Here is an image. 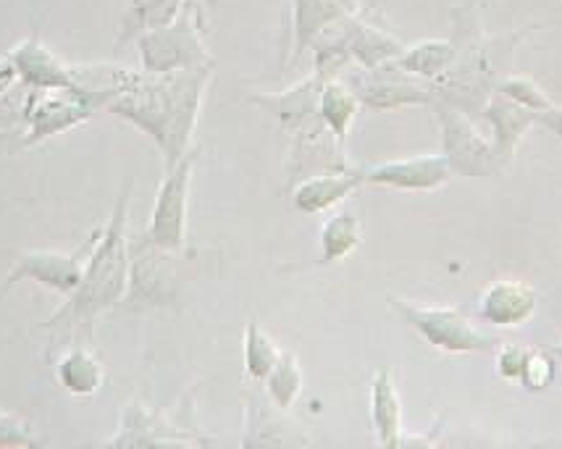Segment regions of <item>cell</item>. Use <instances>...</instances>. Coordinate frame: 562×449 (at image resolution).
<instances>
[{"label": "cell", "instance_id": "cell-5", "mask_svg": "<svg viewBox=\"0 0 562 449\" xmlns=\"http://www.w3.org/2000/svg\"><path fill=\"white\" fill-rule=\"evenodd\" d=\"M394 307L407 318V324L424 334L428 345L439 347L447 352H471L490 345V339L471 326L460 311L452 307H418L407 305L403 300H392Z\"/></svg>", "mask_w": 562, "mask_h": 449}, {"label": "cell", "instance_id": "cell-8", "mask_svg": "<svg viewBox=\"0 0 562 449\" xmlns=\"http://www.w3.org/2000/svg\"><path fill=\"white\" fill-rule=\"evenodd\" d=\"M9 56L16 64L19 79L30 85L32 90H77L69 66L58 61L37 37L24 40Z\"/></svg>", "mask_w": 562, "mask_h": 449}, {"label": "cell", "instance_id": "cell-16", "mask_svg": "<svg viewBox=\"0 0 562 449\" xmlns=\"http://www.w3.org/2000/svg\"><path fill=\"white\" fill-rule=\"evenodd\" d=\"M266 386H269L271 400L277 402L281 411L292 407V402L303 392V373H300L297 360L290 352H281L277 366L271 368V373L266 377Z\"/></svg>", "mask_w": 562, "mask_h": 449}, {"label": "cell", "instance_id": "cell-6", "mask_svg": "<svg viewBox=\"0 0 562 449\" xmlns=\"http://www.w3.org/2000/svg\"><path fill=\"white\" fill-rule=\"evenodd\" d=\"M24 113L30 122L26 143L32 145L87 122L92 116V105L77 90H32Z\"/></svg>", "mask_w": 562, "mask_h": 449}, {"label": "cell", "instance_id": "cell-3", "mask_svg": "<svg viewBox=\"0 0 562 449\" xmlns=\"http://www.w3.org/2000/svg\"><path fill=\"white\" fill-rule=\"evenodd\" d=\"M192 158L179 160L169 177L160 184L156 205H153L147 239L164 252H173L184 245L187 232V192H190Z\"/></svg>", "mask_w": 562, "mask_h": 449}, {"label": "cell", "instance_id": "cell-11", "mask_svg": "<svg viewBox=\"0 0 562 449\" xmlns=\"http://www.w3.org/2000/svg\"><path fill=\"white\" fill-rule=\"evenodd\" d=\"M355 9V0H294V35L297 53L326 32L334 22L347 16Z\"/></svg>", "mask_w": 562, "mask_h": 449}, {"label": "cell", "instance_id": "cell-15", "mask_svg": "<svg viewBox=\"0 0 562 449\" xmlns=\"http://www.w3.org/2000/svg\"><path fill=\"white\" fill-rule=\"evenodd\" d=\"M318 111L321 116H324L326 126L334 132V137L342 143L347 137V130H350L355 113H358V98H355L350 87H345L342 82H329L321 87Z\"/></svg>", "mask_w": 562, "mask_h": 449}, {"label": "cell", "instance_id": "cell-1", "mask_svg": "<svg viewBox=\"0 0 562 449\" xmlns=\"http://www.w3.org/2000/svg\"><path fill=\"white\" fill-rule=\"evenodd\" d=\"M200 90H203L200 77H171L156 85H147L135 77L109 105L116 116L130 119L132 124L150 134L166 150L173 169L182 158L184 143L195 124Z\"/></svg>", "mask_w": 562, "mask_h": 449}, {"label": "cell", "instance_id": "cell-9", "mask_svg": "<svg viewBox=\"0 0 562 449\" xmlns=\"http://www.w3.org/2000/svg\"><path fill=\"white\" fill-rule=\"evenodd\" d=\"M533 311V292L518 281H497L481 298V316L490 324L515 326Z\"/></svg>", "mask_w": 562, "mask_h": 449}, {"label": "cell", "instance_id": "cell-4", "mask_svg": "<svg viewBox=\"0 0 562 449\" xmlns=\"http://www.w3.org/2000/svg\"><path fill=\"white\" fill-rule=\"evenodd\" d=\"M98 232L92 234L90 243L74 252H61V250H26L16 258L13 263L9 279H5V290L19 281H37V284L50 287V290L61 292V294H74V290L79 287L85 273V263H87V250L95 245Z\"/></svg>", "mask_w": 562, "mask_h": 449}, {"label": "cell", "instance_id": "cell-7", "mask_svg": "<svg viewBox=\"0 0 562 449\" xmlns=\"http://www.w3.org/2000/svg\"><path fill=\"white\" fill-rule=\"evenodd\" d=\"M450 179V164L447 158H411L379 164L363 173V182L394 187V190H437Z\"/></svg>", "mask_w": 562, "mask_h": 449}, {"label": "cell", "instance_id": "cell-19", "mask_svg": "<svg viewBox=\"0 0 562 449\" xmlns=\"http://www.w3.org/2000/svg\"><path fill=\"white\" fill-rule=\"evenodd\" d=\"M40 439L32 434L30 424L11 415L9 411H0V447H37Z\"/></svg>", "mask_w": 562, "mask_h": 449}, {"label": "cell", "instance_id": "cell-13", "mask_svg": "<svg viewBox=\"0 0 562 449\" xmlns=\"http://www.w3.org/2000/svg\"><path fill=\"white\" fill-rule=\"evenodd\" d=\"M371 415L376 426L379 439L384 447L400 445V431H403V411H400V397L394 392V381L390 371H381L373 379L371 389Z\"/></svg>", "mask_w": 562, "mask_h": 449}, {"label": "cell", "instance_id": "cell-12", "mask_svg": "<svg viewBox=\"0 0 562 449\" xmlns=\"http://www.w3.org/2000/svg\"><path fill=\"white\" fill-rule=\"evenodd\" d=\"M56 377L61 381L66 392L74 394V397H92V394L100 392L105 381V371L100 366V360L85 347H74L58 360Z\"/></svg>", "mask_w": 562, "mask_h": 449}, {"label": "cell", "instance_id": "cell-21", "mask_svg": "<svg viewBox=\"0 0 562 449\" xmlns=\"http://www.w3.org/2000/svg\"><path fill=\"white\" fill-rule=\"evenodd\" d=\"M16 79H19V69H16V64H13V58L0 56V98H3L5 92L16 85Z\"/></svg>", "mask_w": 562, "mask_h": 449}, {"label": "cell", "instance_id": "cell-2", "mask_svg": "<svg viewBox=\"0 0 562 449\" xmlns=\"http://www.w3.org/2000/svg\"><path fill=\"white\" fill-rule=\"evenodd\" d=\"M126 207H130V187L119 198L113 216L103 232H98L95 245L90 247L85 273L79 287L69 294V305L53 316L45 326L58 321L90 324L105 307L116 305L124 298L130 281V252H126Z\"/></svg>", "mask_w": 562, "mask_h": 449}, {"label": "cell", "instance_id": "cell-14", "mask_svg": "<svg viewBox=\"0 0 562 449\" xmlns=\"http://www.w3.org/2000/svg\"><path fill=\"white\" fill-rule=\"evenodd\" d=\"M363 239V226L352 211H339L329 216L321 229V250H324V263H334L350 256L355 247Z\"/></svg>", "mask_w": 562, "mask_h": 449}, {"label": "cell", "instance_id": "cell-10", "mask_svg": "<svg viewBox=\"0 0 562 449\" xmlns=\"http://www.w3.org/2000/svg\"><path fill=\"white\" fill-rule=\"evenodd\" d=\"M363 182V173H321L294 190V205L303 213L329 211Z\"/></svg>", "mask_w": 562, "mask_h": 449}, {"label": "cell", "instance_id": "cell-18", "mask_svg": "<svg viewBox=\"0 0 562 449\" xmlns=\"http://www.w3.org/2000/svg\"><path fill=\"white\" fill-rule=\"evenodd\" d=\"M452 61V48L450 43H441V40H426V43L416 45L413 50H407L400 58V66L411 74H420V77H434L441 74Z\"/></svg>", "mask_w": 562, "mask_h": 449}, {"label": "cell", "instance_id": "cell-20", "mask_svg": "<svg viewBox=\"0 0 562 449\" xmlns=\"http://www.w3.org/2000/svg\"><path fill=\"white\" fill-rule=\"evenodd\" d=\"M524 366H526L524 350H518V347H507V350L502 352L499 371L505 373V377H518V373H524Z\"/></svg>", "mask_w": 562, "mask_h": 449}, {"label": "cell", "instance_id": "cell-17", "mask_svg": "<svg viewBox=\"0 0 562 449\" xmlns=\"http://www.w3.org/2000/svg\"><path fill=\"white\" fill-rule=\"evenodd\" d=\"M279 347L269 334L260 332V326L250 324L245 334V368L256 381H266L271 373V368L279 360Z\"/></svg>", "mask_w": 562, "mask_h": 449}]
</instances>
